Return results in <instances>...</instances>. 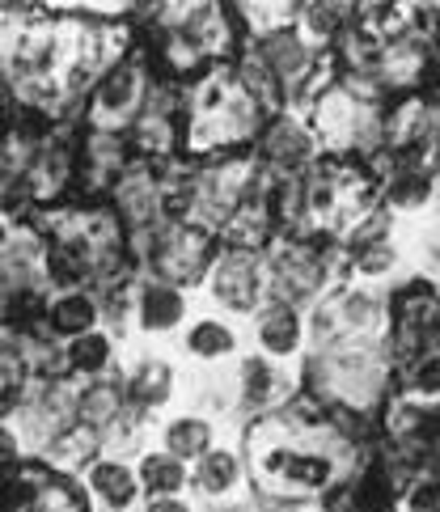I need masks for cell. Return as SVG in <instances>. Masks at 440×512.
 Returning a JSON list of instances; mask_svg holds the SVG:
<instances>
[{
  "instance_id": "6da1fadb",
  "label": "cell",
  "mask_w": 440,
  "mask_h": 512,
  "mask_svg": "<svg viewBox=\"0 0 440 512\" xmlns=\"http://www.w3.org/2000/svg\"><path fill=\"white\" fill-rule=\"evenodd\" d=\"M297 394L318 402V407H343L381 419L385 402L398 394V373L385 343H335L301 360Z\"/></svg>"
},
{
  "instance_id": "7a4b0ae2",
  "label": "cell",
  "mask_w": 440,
  "mask_h": 512,
  "mask_svg": "<svg viewBox=\"0 0 440 512\" xmlns=\"http://www.w3.org/2000/svg\"><path fill=\"white\" fill-rule=\"evenodd\" d=\"M263 263L267 297L301 309V314L347 280V250L335 237H275L263 250Z\"/></svg>"
},
{
  "instance_id": "3957f363",
  "label": "cell",
  "mask_w": 440,
  "mask_h": 512,
  "mask_svg": "<svg viewBox=\"0 0 440 512\" xmlns=\"http://www.w3.org/2000/svg\"><path fill=\"white\" fill-rule=\"evenodd\" d=\"M127 254H132L140 276L195 292L208 276V263L216 254V237L187 225V221H161L149 233L127 237Z\"/></svg>"
},
{
  "instance_id": "277c9868",
  "label": "cell",
  "mask_w": 440,
  "mask_h": 512,
  "mask_svg": "<svg viewBox=\"0 0 440 512\" xmlns=\"http://www.w3.org/2000/svg\"><path fill=\"white\" fill-rule=\"evenodd\" d=\"M305 326H309V352L335 343H385V326H390L385 292L343 280L314 309H305Z\"/></svg>"
},
{
  "instance_id": "5b68a950",
  "label": "cell",
  "mask_w": 440,
  "mask_h": 512,
  "mask_svg": "<svg viewBox=\"0 0 440 512\" xmlns=\"http://www.w3.org/2000/svg\"><path fill=\"white\" fill-rule=\"evenodd\" d=\"M153 77H157V68L149 56H144V47L136 43L127 56H119L94 85H89V94L81 102V127L127 136V127L144 115Z\"/></svg>"
},
{
  "instance_id": "8992f818",
  "label": "cell",
  "mask_w": 440,
  "mask_h": 512,
  "mask_svg": "<svg viewBox=\"0 0 440 512\" xmlns=\"http://www.w3.org/2000/svg\"><path fill=\"white\" fill-rule=\"evenodd\" d=\"M77 390L81 386L72 377H51V381H30L26 394L17 398V407L5 415V424L13 428L26 462L47 457L77 428Z\"/></svg>"
},
{
  "instance_id": "52a82bcc",
  "label": "cell",
  "mask_w": 440,
  "mask_h": 512,
  "mask_svg": "<svg viewBox=\"0 0 440 512\" xmlns=\"http://www.w3.org/2000/svg\"><path fill=\"white\" fill-rule=\"evenodd\" d=\"M195 301L220 309L237 322H246L254 309L267 301V263L263 250L250 246H233V242H216V254L208 263L204 284L195 288Z\"/></svg>"
},
{
  "instance_id": "ba28073f",
  "label": "cell",
  "mask_w": 440,
  "mask_h": 512,
  "mask_svg": "<svg viewBox=\"0 0 440 512\" xmlns=\"http://www.w3.org/2000/svg\"><path fill=\"white\" fill-rule=\"evenodd\" d=\"M250 157H254V166L271 178H305L322 161V144L314 136V127H309L305 111L284 106V111H275L263 123Z\"/></svg>"
},
{
  "instance_id": "9c48e42d",
  "label": "cell",
  "mask_w": 440,
  "mask_h": 512,
  "mask_svg": "<svg viewBox=\"0 0 440 512\" xmlns=\"http://www.w3.org/2000/svg\"><path fill=\"white\" fill-rule=\"evenodd\" d=\"M123 394L136 411H144L157 424L161 415L174 411V402L182 394V381H187V369L174 347H149L144 343L140 352H127L123 356Z\"/></svg>"
},
{
  "instance_id": "30bf717a",
  "label": "cell",
  "mask_w": 440,
  "mask_h": 512,
  "mask_svg": "<svg viewBox=\"0 0 440 512\" xmlns=\"http://www.w3.org/2000/svg\"><path fill=\"white\" fill-rule=\"evenodd\" d=\"M191 309H195V292L140 276L132 284V301H127V343L140 339L149 347H165V343L174 347Z\"/></svg>"
},
{
  "instance_id": "8fae6325",
  "label": "cell",
  "mask_w": 440,
  "mask_h": 512,
  "mask_svg": "<svg viewBox=\"0 0 440 512\" xmlns=\"http://www.w3.org/2000/svg\"><path fill=\"white\" fill-rule=\"evenodd\" d=\"M174 352H178V360H187V369H229L237 356L250 352L246 322L195 301L187 326H182L174 339Z\"/></svg>"
},
{
  "instance_id": "7c38bea8",
  "label": "cell",
  "mask_w": 440,
  "mask_h": 512,
  "mask_svg": "<svg viewBox=\"0 0 440 512\" xmlns=\"http://www.w3.org/2000/svg\"><path fill=\"white\" fill-rule=\"evenodd\" d=\"M233 386H237V419H263L284 411L297 398V369H284L259 352H246L233 360Z\"/></svg>"
},
{
  "instance_id": "4fadbf2b",
  "label": "cell",
  "mask_w": 440,
  "mask_h": 512,
  "mask_svg": "<svg viewBox=\"0 0 440 512\" xmlns=\"http://www.w3.org/2000/svg\"><path fill=\"white\" fill-rule=\"evenodd\" d=\"M246 343L250 352H259L284 369H301V360L309 356V326L305 314L284 301H263L254 314L246 318Z\"/></svg>"
},
{
  "instance_id": "5bb4252c",
  "label": "cell",
  "mask_w": 440,
  "mask_h": 512,
  "mask_svg": "<svg viewBox=\"0 0 440 512\" xmlns=\"http://www.w3.org/2000/svg\"><path fill=\"white\" fill-rule=\"evenodd\" d=\"M250 491H254V483H250V466L242 453V432L220 436L199 462H191V500H199V508L250 496Z\"/></svg>"
},
{
  "instance_id": "9a60e30c",
  "label": "cell",
  "mask_w": 440,
  "mask_h": 512,
  "mask_svg": "<svg viewBox=\"0 0 440 512\" xmlns=\"http://www.w3.org/2000/svg\"><path fill=\"white\" fill-rule=\"evenodd\" d=\"M77 487H81L89 512H136L144 504V491H140L132 457L98 453L94 462L77 474Z\"/></svg>"
},
{
  "instance_id": "2e32d148",
  "label": "cell",
  "mask_w": 440,
  "mask_h": 512,
  "mask_svg": "<svg viewBox=\"0 0 440 512\" xmlns=\"http://www.w3.org/2000/svg\"><path fill=\"white\" fill-rule=\"evenodd\" d=\"M43 326L60 343H72V339H81L89 331H102V326H106L102 297L89 284L85 288H55V292H47Z\"/></svg>"
},
{
  "instance_id": "e0dca14e",
  "label": "cell",
  "mask_w": 440,
  "mask_h": 512,
  "mask_svg": "<svg viewBox=\"0 0 440 512\" xmlns=\"http://www.w3.org/2000/svg\"><path fill=\"white\" fill-rule=\"evenodd\" d=\"M220 441V424L208 415H199L191 407H178L170 415H161L153 424V445L165 449L170 457H178V462H199L212 445Z\"/></svg>"
},
{
  "instance_id": "ac0fdd59",
  "label": "cell",
  "mask_w": 440,
  "mask_h": 512,
  "mask_svg": "<svg viewBox=\"0 0 440 512\" xmlns=\"http://www.w3.org/2000/svg\"><path fill=\"white\" fill-rule=\"evenodd\" d=\"M123 356H127V343L115 331H106V326L64 343V364H68V377L77 381V386H85V381H102V377H119Z\"/></svg>"
},
{
  "instance_id": "d6986e66",
  "label": "cell",
  "mask_w": 440,
  "mask_h": 512,
  "mask_svg": "<svg viewBox=\"0 0 440 512\" xmlns=\"http://www.w3.org/2000/svg\"><path fill=\"white\" fill-rule=\"evenodd\" d=\"M136 479L144 500H161V496H191V466L170 457L157 445H144L136 457Z\"/></svg>"
},
{
  "instance_id": "ffe728a7",
  "label": "cell",
  "mask_w": 440,
  "mask_h": 512,
  "mask_svg": "<svg viewBox=\"0 0 440 512\" xmlns=\"http://www.w3.org/2000/svg\"><path fill=\"white\" fill-rule=\"evenodd\" d=\"M123 411H127V394H123V381H119V377L85 381V386L77 390V424H81L85 432L102 436Z\"/></svg>"
},
{
  "instance_id": "44dd1931",
  "label": "cell",
  "mask_w": 440,
  "mask_h": 512,
  "mask_svg": "<svg viewBox=\"0 0 440 512\" xmlns=\"http://www.w3.org/2000/svg\"><path fill=\"white\" fill-rule=\"evenodd\" d=\"M394 512H440V466H424L402 487Z\"/></svg>"
},
{
  "instance_id": "7402d4cb",
  "label": "cell",
  "mask_w": 440,
  "mask_h": 512,
  "mask_svg": "<svg viewBox=\"0 0 440 512\" xmlns=\"http://www.w3.org/2000/svg\"><path fill=\"white\" fill-rule=\"evenodd\" d=\"M136 512H204V508L191 496H161V500H144Z\"/></svg>"
},
{
  "instance_id": "603a6c76",
  "label": "cell",
  "mask_w": 440,
  "mask_h": 512,
  "mask_svg": "<svg viewBox=\"0 0 440 512\" xmlns=\"http://www.w3.org/2000/svg\"><path fill=\"white\" fill-rule=\"evenodd\" d=\"M9 132H13V115H9V106L0 102V149H5V140H9Z\"/></svg>"
}]
</instances>
